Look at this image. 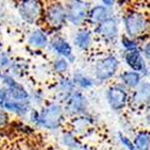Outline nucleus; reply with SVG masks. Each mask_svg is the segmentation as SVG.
Listing matches in <instances>:
<instances>
[{
  "label": "nucleus",
  "mask_w": 150,
  "mask_h": 150,
  "mask_svg": "<svg viewBox=\"0 0 150 150\" xmlns=\"http://www.w3.org/2000/svg\"><path fill=\"white\" fill-rule=\"evenodd\" d=\"M51 48L53 51L60 57V58H65L67 59L70 62L74 61V55H73V49L71 43L65 40L64 37H60V36H54L51 43H49Z\"/></svg>",
  "instance_id": "obj_13"
},
{
  "label": "nucleus",
  "mask_w": 150,
  "mask_h": 150,
  "mask_svg": "<svg viewBox=\"0 0 150 150\" xmlns=\"http://www.w3.org/2000/svg\"><path fill=\"white\" fill-rule=\"evenodd\" d=\"M4 109L8 113H13V114H17L19 117H23V115H27L30 110V107H29V102H22V101H16V100H12V98H8L5 106H4Z\"/></svg>",
  "instance_id": "obj_17"
},
{
  "label": "nucleus",
  "mask_w": 150,
  "mask_h": 150,
  "mask_svg": "<svg viewBox=\"0 0 150 150\" xmlns=\"http://www.w3.org/2000/svg\"><path fill=\"white\" fill-rule=\"evenodd\" d=\"M12 65H13V64H12V61H11V59L8 58L7 54H5V53L0 54V70L8 69V67H11Z\"/></svg>",
  "instance_id": "obj_26"
},
{
  "label": "nucleus",
  "mask_w": 150,
  "mask_h": 150,
  "mask_svg": "<svg viewBox=\"0 0 150 150\" xmlns=\"http://www.w3.org/2000/svg\"><path fill=\"white\" fill-rule=\"evenodd\" d=\"M8 122V114L7 112L3 108H0V127H4Z\"/></svg>",
  "instance_id": "obj_29"
},
{
  "label": "nucleus",
  "mask_w": 150,
  "mask_h": 150,
  "mask_svg": "<svg viewBox=\"0 0 150 150\" xmlns=\"http://www.w3.org/2000/svg\"><path fill=\"white\" fill-rule=\"evenodd\" d=\"M1 79L5 85V89L8 93L10 98L16 100V101H22V102H29L30 94L13 77L10 76V74H3Z\"/></svg>",
  "instance_id": "obj_11"
},
{
  "label": "nucleus",
  "mask_w": 150,
  "mask_h": 150,
  "mask_svg": "<svg viewBox=\"0 0 150 150\" xmlns=\"http://www.w3.org/2000/svg\"><path fill=\"white\" fill-rule=\"evenodd\" d=\"M45 19L48 27L53 28L54 30H59L66 24V8L65 5L60 3H53L48 5L45 11Z\"/></svg>",
  "instance_id": "obj_7"
},
{
  "label": "nucleus",
  "mask_w": 150,
  "mask_h": 150,
  "mask_svg": "<svg viewBox=\"0 0 150 150\" xmlns=\"http://www.w3.org/2000/svg\"><path fill=\"white\" fill-rule=\"evenodd\" d=\"M18 12L21 17L29 24H35L40 21L42 16H45L42 3L36 1V0H25V1L19 3Z\"/></svg>",
  "instance_id": "obj_9"
},
{
  "label": "nucleus",
  "mask_w": 150,
  "mask_h": 150,
  "mask_svg": "<svg viewBox=\"0 0 150 150\" xmlns=\"http://www.w3.org/2000/svg\"><path fill=\"white\" fill-rule=\"evenodd\" d=\"M28 43L30 47L33 48H36V49H43L46 48L49 43V40H48V36L47 34L41 30V29H37V30H34L29 37H28Z\"/></svg>",
  "instance_id": "obj_18"
},
{
  "label": "nucleus",
  "mask_w": 150,
  "mask_h": 150,
  "mask_svg": "<svg viewBox=\"0 0 150 150\" xmlns=\"http://www.w3.org/2000/svg\"><path fill=\"white\" fill-rule=\"evenodd\" d=\"M119 43L122 48L124 53H127V52H136V51H142V42L138 40H134L132 37H129L127 35L122 34L120 36V40Z\"/></svg>",
  "instance_id": "obj_21"
},
{
  "label": "nucleus",
  "mask_w": 150,
  "mask_h": 150,
  "mask_svg": "<svg viewBox=\"0 0 150 150\" xmlns=\"http://www.w3.org/2000/svg\"><path fill=\"white\" fill-rule=\"evenodd\" d=\"M118 139H119L121 146L125 150H137L136 149V145L133 143V139L130 138V137L126 133H125V132H122V131H119L118 132Z\"/></svg>",
  "instance_id": "obj_24"
},
{
  "label": "nucleus",
  "mask_w": 150,
  "mask_h": 150,
  "mask_svg": "<svg viewBox=\"0 0 150 150\" xmlns=\"http://www.w3.org/2000/svg\"><path fill=\"white\" fill-rule=\"evenodd\" d=\"M65 8H66L67 22L74 27H82L84 23L88 22L91 5L89 1L74 0V1L67 3L65 5Z\"/></svg>",
  "instance_id": "obj_6"
},
{
  "label": "nucleus",
  "mask_w": 150,
  "mask_h": 150,
  "mask_svg": "<svg viewBox=\"0 0 150 150\" xmlns=\"http://www.w3.org/2000/svg\"><path fill=\"white\" fill-rule=\"evenodd\" d=\"M118 78H119V83L122 84L125 88H127L130 91H133L134 89H137L144 81V77L141 73L131 71V70L121 71L119 73Z\"/></svg>",
  "instance_id": "obj_14"
},
{
  "label": "nucleus",
  "mask_w": 150,
  "mask_h": 150,
  "mask_svg": "<svg viewBox=\"0 0 150 150\" xmlns=\"http://www.w3.org/2000/svg\"><path fill=\"white\" fill-rule=\"evenodd\" d=\"M70 64H71V62H70L67 59H65V58H58V59L53 62V69H54V71H55L57 73L62 74V73H65V72L69 70Z\"/></svg>",
  "instance_id": "obj_25"
},
{
  "label": "nucleus",
  "mask_w": 150,
  "mask_h": 150,
  "mask_svg": "<svg viewBox=\"0 0 150 150\" xmlns=\"http://www.w3.org/2000/svg\"><path fill=\"white\" fill-rule=\"evenodd\" d=\"M142 54L146 61H150V37L142 45Z\"/></svg>",
  "instance_id": "obj_27"
},
{
  "label": "nucleus",
  "mask_w": 150,
  "mask_h": 150,
  "mask_svg": "<svg viewBox=\"0 0 150 150\" xmlns=\"http://www.w3.org/2000/svg\"><path fill=\"white\" fill-rule=\"evenodd\" d=\"M132 139L137 150H150V130L143 129L137 131Z\"/></svg>",
  "instance_id": "obj_19"
},
{
  "label": "nucleus",
  "mask_w": 150,
  "mask_h": 150,
  "mask_svg": "<svg viewBox=\"0 0 150 150\" xmlns=\"http://www.w3.org/2000/svg\"><path fill=\"white\" fill-rule=\"evenodd\" d=\"M69 150H93V149H91L90 146H88V145H85V144L81 143L79 145L74 146V148H72V149H69Z\"/></svg>",
  "instance_id": "obj_31"
},
{
  "label": "nucleus",
  "mask_w": 150,
  "mask_h": 150,
  "mask_svg": "<svg viewBox=\"0 0 150 150\" xmlns=\"http://www.w3.org/2000/svg\"><path fill=\"white\" fill-rule=\"evenodd\" d=\"M124 33L144 43L150 37V17L137 8H129L121 17Z\"/></svg>",
  "instance_id": "obj_1"
},
{
  "label": "nucleus",
  "mask_w": 150,
  "mask_h": 150,
  "mask_svg": "<svg viewBox=\"0 0 150 150\" xmlns=\"http://www.w3.org/2000/svg\"><path fill=\"white\" fill-rule=\"evenodd\" d=\"M1 47H3V45H1V40H0V54H1Z\"/></svg>",
  "instance_id": "obj_33"
},
{
  "label": "nucleus",
  "mask_w": 150,
  "mask_h": 150,
  "mask_svg": "<svg viewBox=\"0 0 150 150\" xmlns=\"http://www.w3.org/2000/svg\"><path fill=\"white\" fill-rule=\"evenodd\" d=\"M120 69V60L114 54H107L98 59L94 66V77L98 83L113 79Z\"/></svg>",
  "instance_id": "obj_4"
},
{
  "label": "nucleus",
  "mask_w": 150,
  "mask_h": 150,
  "mask_svg": "<svg viewBox=\"0 0 150 150\" xmlns=\"http://www.w3.org/2000/svg\"><path fill=\"white\" fill-rule=\"evenodd\" d=\"M101 4H102V5H105L107 8L113 10V8L117 6L118 1H114V0H102V1H101Z\"/></svg>",
  "instance_id": "obj_30"
},
{
  "label": "nucleus",
  "mask_w": 150,
  "mask_h": 150,
  "mask_svg": "<svg viewBox=\"0 0 150 150\" xmlns=\"http://www.w3.org/2000/svg\"><path fill=\"white\" fill-rule=\"evenodd\" d=\"M65 119V109L60 103H48L39 112V122L37 126L47 130H57L61 126Z\"/></svg>",
  "instance_id": "obj_2"
},
{
  "label": "nucleus",
  "mask_w": 150,
  "mask_h": 150,
  "mask_svg": "<svg viewBox=\"0 0 150 150\" xmlns=\"http://www.w3.org/2000/svg\"><path fill=\"white\" fill-rule=\"evenodd\" d=\"M149 102H150V82L144 79L138 88L131 91L130 107L133 109L141 110V109H145Z\"/></svg>",
  "instance_id": "obj_12"
},
{
  "label": "nucleus",
  "mask_w": 150,
  "mask_h": 150,
  "mask_svg": "<svg viewBox=\"0 0 150 150\" xmlns=\"http://www.w3.org/2000/svg\"><path fill=\"white\" fill-rule=\"evenodd\" d=\"M105 97L112 110L115 113H121L130 106L131 91L127 88H125L122 84L114 83L107 88Z\"/></svg>",
  "instance_id": "obj_3"
},
{
  "label": "nucleus",
  "mask_w": 150,
  "mask_h": 150,
  "mask_svg": "<svg viewBox=\"0 0 150 150\" xmlns=\"http://www.w3.org/2000/svg\"><path fill=\"white\" fill-rule=\"evenodd\" d=\"M122 60H124V64L129 67V70L141 73L144 78L150 76L149 62L143 57L142 51L124 53L122 54Z\"/></svg>",
  "instance_id": "obj_10"
},
{
  "label": "nucleus",
  "mask_w": 150,
  "mask_h": 150,
  "mask_svg": "<svg viewBox=\"0 0 150 150\" xmlns=\"http://www.w3.org/2000/svg\"><path fill=\"white\" fill-rule=\"evenodd\" d=\"M94 34L98 36L105 43L115 46L120 40V21L117 16H112L108 19L95 27Z\"/></svg>",
  "instance_id": "obj_5"
},
{
  "label": "nucleus",
  "mask_w": 150,
  "mask_h": 150,
  "mask_svg": "<svg viewBox=\"0 0 150 150\" xmlns=\"http://www.w3.org/2000/svg\"><path fill=\"white\" fill-rule=\"evenodd\" d=\"M8 98H10V96H8L7 90L5 88H1L0 89V108L4 109V106H5V103H6V101Z\"/></svg>",
  "instance_id": "obj_28"
},
{
  "label": "nucleus",
  "mask_w": 150,
  "mask_h": 150,
  "mask_svg": "<svg viewBox=\"0 0 150 150\" xmlns=\"http://www.w3.org/2000/svg\"><path fill=\"white\" fill-rule=\"evenodd\" d=\"M74 132H81V131H86L89 130L93 125L95 124V119L90 115H81L74 118Z\"/></svg>",
  "instance_id": "obj_22"
},
{
  "label": "nucleus",
  "mask_w": 150,
  "mask_h": 150,
  "mask_svg": "<svg viewBox=\"0 0 150 150\" xmlns=\"http://www.w3.org/2000/svg\"><path fill=\"white\" fill-rule=\"evenodd\" d=\"M73 43L81 51H84V52L89 51L94 46V33L86 28L78 30L77 34L74 35Z\"/></svg>",
  "instance_id": "obj_16"
},
{
  "label": "nucleus",
  "mask_w": 150,
  "mask_h": 150,
  "mask_svg": "<svg viewBox=\"0 0 150 150\" xmlns=\"http://www.w3.org/2000/svg\"><path fill=\"white\" fill-rule=\"evenodd\" d=\"M114 16L113 10L107 8L105 5L100 4V5H94L91 6L89 11V17H88V23L93 24V25H98L100 23H102L103 21L108 19L109 17Z\"/></svg>",
  "instance_id": "obj_15"
},
{
  "label": "nucleus",
  "mask_w": 150,
  "mask_h": 150,
  "mask_svg": "<svg viewBox=\"0 0 150 150\" xmlns=\"http://www.w3.org/2000/svg\"><path fill=\"white\" fill-rule=\"evenodd\" d=\"M145 115H148V117H150V102L148 103V106L145 107Z\"/></svg>",
  "instance_id": "obj_32"
},
{
  "label": "nucleus",
  "mask_w": 150,
  "mask_h": 150,
  "mask_svg": "<svg viewBox=\"0 0 150 150\" xmlns=\"http://www.w3.org/2000/svg\"><path fill=\"white\" fill-rule=\"evenodd\" d=\"M72 81H73L74 85L78 86V88L82 89V90H89V89H91L95 86V78L86 76V74H84L79 71L73 73Z\"/></svg>",
  "instance_id": "obj_20"
},
{
  "label": "nucleus",
  "mask_w": 150,
  "mask_h": 150,
  "mask_svg": "<svg viewBox=\"0 0 150 150\" xmlns=\"http://www.w3.org/2000/svg\"><path fill=\"white\" fill-rule=\"evenodd\" d=\"M61 141H62V144H64L67 149H72V148L77 146V145H79L82 143L77 138V136L74 134V132H71V131H66V132L62 133Z\"/></svg>",
  "instance_id": "obj_23"
},
{
  "label": "nucleus",
  "mask_w": 150,
  "mask_h": 150,
  "mask_svg": "<svg viewBox=\"0 0 150 150\" xmlns=\"http://www.w3.org/2000/svg\"><path fill=\"white\" fill-rule=\"evenodd\" d=\"M88 98L83 94V91L76 90L67 100H65V113L72 117H81L86 114L88 110Z\"/></svg>",
  "instance_id": "obj_8"
}]
</instances>
